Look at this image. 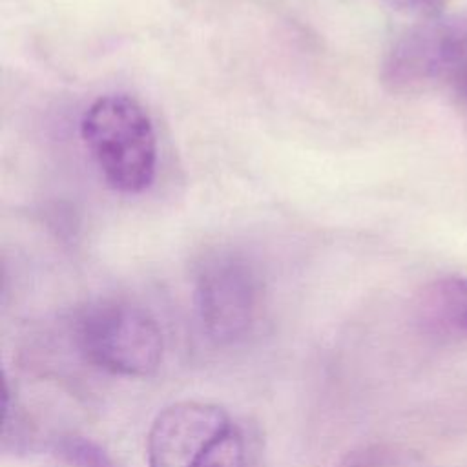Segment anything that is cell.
Returning a JSON list of instances; mask_svg holds the SVG:
<instances>
[{"label":"cell","instance_id":"1","mask_svg":"<svg viewBox=\"0 0 467 467\" xmlns=\"http://www.w3.org/2000/svg\"><path fill=\"white\" fill-rule=\"evenodd\" d=\"M80 139L111 190L135 195L153 182L157 135L137 99L126 93L95 99L80 119Z\"/></svg>","mask_w":467,"mask_h":467},{"label":"cell","instance_id":"2","mask_svg":"<svg viewBox=\"0 0 467 467\" xmlns=\"http://www.w3.org/2000/svg\"><path fill=\"white\" fill-rule=\"evenodd\" d=\"M148 467H248L243 429L210 401L181 400L153 418L146 438Z\"/></svg>","mask_w":467,"mask_h":467},{"label":"cell","instance_id":"3","mask_svg":"<svg viewBox=\"0 0 467 467\" xmlns=\"http://www.w3.org/2000/svg\"><path fill=\"white\" fill-rule=\"evenodd\" d=\"M71 334L78 354L113 376L148 378L162 361L159 323L128 301L100 299L82 306L73 317Z\"/></svg>","mask_w":467,"mask_h":467},{"label":"cell","instance_id":"4","mask_svg":"<svg viewBox=\"0 0 467 467\" xmlns=\"http://www.w3.org/2000/svg\"><path fill=\"white\" fill-rule=\"evenodd\" d=\"M193 303L206 337L221 347L235 345L259 319L261 274L246 254L235 248H213L195 266Z\"/></svg>","mask_w":467,"mask_h":467},{"label":"cell","instance_id":"5","mask_svg":"<svg viewBox=\"0 0 467 467\" xmlns=\"http://www.w3.org/2000/svg\"><path fill=\"white\" fill-rule=\"evenodd\" d=\"M467 67V13L429 18L405 31L387 51L381 80L392 93L449 86Z\"/></svg>","mask_w":467,"mask_h":467},{"label":"cell","instance_id":"6","mask_svg":"<svg viewBox=\"0 0 467 467\" xmlns=\"http://www.w3.org/2000/svg\"><path fill=\"white\" fill-rule=\"evenodd\" d=\"M431 317L467 332V277H451L431 286L425 297Z\"/></svg>","mask_w":467,"mask_h":467},{"label":"cell","instance_id":"7","mask_svg":"<svg viewBox=\"0 0 467 467\" xmlns=\"http://www.w3.org/2000/svg\"><path fill=\"white\" fill-rule=\"evenodd\" d=\"M55 454L66 467H119L102 445L80 434L60 436L55 443Z\"/></svg>","mask_w":467,"mask_h":467},{"label":"cell","instance_id":"8","mask_svg":"<svg viewBox=\"0 0 467 467\" xmlns=\"http://www.w3.org/2000/svg\"><path fill=\"white\" fill-rule=\"evenodd\" d=\"M2 407H4V423H2V438L4 449L11 447L15 452L31 447V425L18 405L16 396L11 392L9 379L4 376V394H2Z\"/></svg>","mask_w":467,"mask_h":467},{"label":"cell","instance_id":"9","mask_svg":"<svg viewBox=\"0 0 467 467\" xmlns=\"http://www.w3.org/2000/svg\"><path fill=\"white\" fill-rule=\"evenodd\" d=\"M336 467H400V460L392 449L376 443L348 452Z\"/></svg>","mask_w":467,"mask_h":467},{"label":"cell","instance_id":"10","mask_svg":"<svg viewBox=\"0 0 467 467\" xmlns=\"http://www.w3.org/2000/svg\"><path fill=\"white\" fill-rule=\"evenodd\" d=\"M389 2L401 11L425 15V16H434L447 4V0H389Z\"/></svg>","mask_w":467,"mask_h":467},{"label":"cell","instance_id":"11","mask_svg":"<svg viewBox=\"0 0 467 467\" xmlns=\"http://www.w3.org/2000/svg\"><path fill=\"white\" fill-rule=\"evenodd\" d=\"M449 88L454 91V95L460 99V102L467 108V67L462 69V71L452 78V82L449 84Z\"/></svg>","mask_w":467,"mask_h":467}]
</instances>
